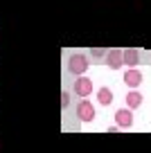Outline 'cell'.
<instances>
[{
	"label": "cell",
	"instance_id": "cell-7",
	"mask_svg": "<svg viewBox=\"0 0 151 153\" xmlns=\"http://www.w3.org/2000/svg\"><path fill=\"white\" fill-rule=\"evenodd\" d=\"M138 63H140V52H138L135 48H126L124 50V65L135 68Z\"/></svg>",
	"mask_w": 151,
	"mask_h": 153
},
{
	"label": "cell",
	"instance_id": "cell-8",
	"mask_svg": "<svg viewBox=\"0 0 151 153\" xmlns=\"http://www.w3.org/2000/svg\"><path fill=\"white\" fill-rule=\"evenodd\" d=\"M97 101L102 106H111L113 104V90H111V88H99L97 90Z\"/></svg>",
	"mask_w": 151,
	"mask_h": 153
},
{
	"label": "cell",
	"instance_id": "cell-9",
	"mask_svg": "<svg viewBox=\"0 0 151 153\" xmlns=\"http://www.w3.org/2000/svg\"><path fill=\"white\" fill-rule=\"evenodd\" d=\"M126 106L129 108H140L142 106V95L138 90H129V95H126Z\"/></svg>",
	"mask_w": 151,
	"mask_h": 153
},
{
	"label": "cell",
	"instance_id": "cell-2",
	"mask_svg": "<svg viewBox=\"0 0 151 153\" xmlns=\"http://www.w3.org/2000/svg\"><path fill=\"white\" fill-rule=\"evenodd\" d=\"M93 92V81L88 76H77L75 79V95L81 99H88V95Z\"/></svg>",
	"mask_w": 151,
	"mask_h": 153
},
{
	"label": "cell",
	"instance_id": "cell-5",
	"mask_svg": "<svg viewBox=\"0 0 151 153\" xmlns=\"http://www.w3.org/2000/svg\"><path fill=\"white\" fill-rule=\"evenodd\" d=\"M115 122H117L120 128H131V126H133V113H131V108H120L117 113H115Z\"/></svg>",
	"mask_w": 151,
	"mask_h": 153
},
{
	"label": "cell",
	"instance_id": "cell-4",
	"mask_svg": "<svg viewBox=\"0 0 151 153\" xmlns=\"http://www.w3.org/2000/svg\"><path fill=\"white\" fill-rule=\"evenodd\" d=\"M106 65H108L111 70H120V68L124 65V52L117 50V48L106 50Z\"/></svg>",
	"mask_w": 151,
	"mask_h": 153
},
{
	"label": "cell",
	"instance_id": "cell-10",
	"mask_svg": "<svg viewBox=\"0 0 151 153\" xmlns=\"http://www.w3.org/2000/svg\"><path fill=\"white\" fill-rule=\"evenodd\" d=\"M61 106H63V108H68V106H70V95H68V90L61 92Z\"/></svg>",
	"mask_w": 151,
	"mask_h": 153
},
{
	"label": "cell",
	"instance_id": "cell-6",
	"mask_svg": "<svg viewBox=\"0 0 151 153\" xmlns=\"http://www.w3.org/2000/svg\"><path fill=\"white\" fill-rule=\"evenodd\" d=\"M124 83H126L131 90H135V88L142 83V72L135 70V68H129V70L124 72Z\"/></svg>",
	"mask_w": 151,
	"mask_h": 153
},
{
	"label": "cell",
	"instance_id": "cell-11",
	"mask_svg": "<svg viewBox=\"0 0 151 153\" xmlns=\"http://www.w3.org/2000/svg\"><path fill=\"white\" fill-rule=\"evenodd\" d=\"M90 54H93L95 59H99V56H104L106 52H104V50H93V52H90Z\"/></svg>",
	"mask_w": 151,
	"mask_h": 153
},
{
	"label": "cell",
	"instance_id": "cell-3",
	"mask_svg": "<svg viewBox=\"0 0 151 153\" xmlns=\"http://www.w3.org/2000/svg\"><path fill=\"white\" fill-rule=\"evenodd\" d=\"M77 117H79L81 122H93L95 120V106L90 104L88 99H81L79 104H77Z\"/></svg>",
	"mask_w": 151,
	"mask_h": 153
},
{
	"label": "cell",
	"instance_id": "cell-1",
	"mask_svg": "<svg viewBox=\"0 0 151 153\" xmlns=\"http://www.w3.org/2000/svg\"><path fill=\"white\" fill-rule=\"evenodd\" d=\"M90 61L86 54H72L70 59H68V72L70 74H77V76H84L86 70H88Z\"/></svg>",
	"mask_w": 151,
	"mask_h": 153
}]
</instances>
